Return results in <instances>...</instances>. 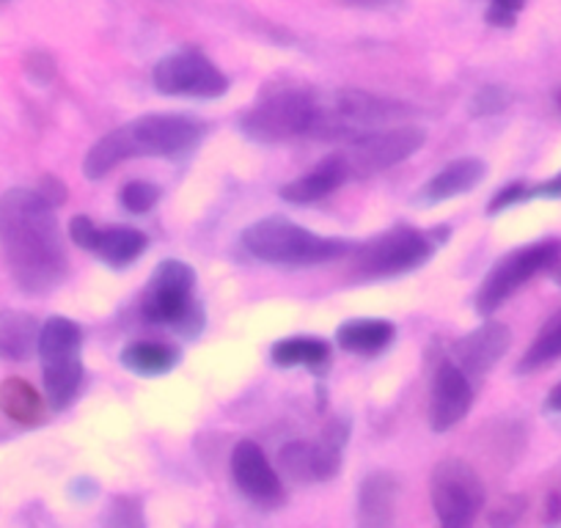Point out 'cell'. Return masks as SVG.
Returning <instances> with one entry per match:
<instances>
[{
	"label": "cell",
	"instance_id": "d6a6232c",
	"mask_svg": "<svg viewBox=\"0 0 561 528\" xmlns=\"http://www.w3.org/2000/svg\"><path fill=\"white\" fill-rule=\"evenodd\" d=\"M25 67H28V74L36 80V83H39V72H45L47 80H50L53 74H56V67H53V58L47 56V53H31L28 61H25Z\"/></svg>",
	"mask_w": 561,
	"mask_h": 528
},
{
	"label": "cell",
	"instance_id": "3957f363",
	"mask_svg": "<svg viewBox=\"0 0 561 528\" xmlns=\"http://www.w3.org/2000/svg\"><path fill=\"white\" fill-rule=\"evenodd\" d=\"M240 242L259 262L295 264V267L336 262V259L350 256L355 251V242L342 240V237L314 234V231L293 223L289 218H280V215H270V218L248 226Z\"/></svg>",
	"mask_w": 561,
	"mask_h": 528
},
{
	"label": "cell",
	"instance_id": "8992f818",
	"mask_svg": "<svg viewBox=\"0 0 561 528\" xmlns=\"http://www.w3.org/2000/svg\"><path fill=\"white\" fill-rule=\"evenodd\" d=\"M144 317L191 338L204 331V309L196 300V271L191 264L182 259L158 264L144 295Z\"/></svg>",
	"mask_w": 561,
	"mask_h": 528
},
{
	"label": "cell",
	"instance_id": "8fae6325",
	"mask_svg": "<svg viewBox=\"0 0 561 528\" xmlns=\"http://www.w3.org/2000/svg\"><path fill=\"white\" fill-rule=\"evenodd\" d=\"M430 498L440 526L466 528L484 506L482 479L466 460H444L433 471Z\"/></svg>",
	"mask_w": 561,
	"mask_h": 528
},
{
	"label": "cell",
	"instance_id": "f1b7e54d",
	"mask_svg": "<svg viewBox=\"0 0 561 528\" xmlns=\"http://www.w3.org/2000/svg\"><path fill=\"white\" fill-rule=\"evenodd\" d=\"M526 0H490L488 12H484V20L495 28H512L517 20V14L523 12Z\"/></svg>",
	"mask_w": 561,
	"mask_h": 528
},
{
	"label": "cell",
	"instance_id": "277c9868",
	"mask_svg": "<svg viewBox=\"0 0 561 528\" xmlns=\"http://www.w3.org/2000/svg\"><path fill=\"white\" fill-rule=\"evenodd\" d=\"M410 105L402 102L382 100L358 89L331 91V94H317V118L311 138L322 141H336V138H355L380 127H393L397 122L410 116Z\"/></svg>",
	"mask_w": 561,
	"mask_h": 528
},
{
	"label": "cell",
	"instance_id": "9a60e30c",
	"mask_svg": "<svg viewBox=\"0 0 561 528\" xmlns=\"http://www.w3.org/2000/svg\"><path fill=\"white\" fill-rule=\"evenodd\" d=\"M231 477L240 493L259 506H275L284 501V484L267 455L253 440H240L231 455Z\"/></svg>",
	"mask_w": 561,
	"mask_h": 528
},
{
	"label": "cell",
	"instance_id": "d590c367",
	"mask_svg": "<svg viewBox=\"0 0 561 528\" xmlns=\"http://www.w3.org/2000/svg\"><path fill=\"white\" fill-rule=\"evenodd\" d=\"M545 411H548V413H561V382H556V386L550 388L548 400H545Z\"/></svg>",
	"mask_w": 561,
	"mask_h": 528
},
{
	"label": "cell",
	"instance_id": "7c38bea8",
	"mask_svg": "<svg viewBox=\"0 0 561 528\" xmlns=\"http://www.w3.org/2000/svg\"><path fill=\"white\" fill-rule=\"evenodd\" d=\"M152 83L160 94L185 100H218L229 91V78L196 50H180L160 58L152 69Z\"/></svg>",
	"mask_w": 561,
	"mask_h": 528
},
{
	"label": "cell",
	"instance_id": "f546056e",
	"mask_svg": "<svg viewBox=\"0 0 561 528\" xmlns=\"http://www.w3.org/2000/svg\"><path fill=\"white\" fill-rule=\"evenodd\" d=\"M69 237H72V242L78 248L94 253L96 237H100V226H96L91 218H85V215H75V218L69 220Z\"/></svg>",
	"mask_w": 561,
	"mask_h": 528
},
{
	"label": "cell",
	"instance_id": "1f68e13d",
	"mask_svg": "<svg viewBox=\"0 0 561 528\" xmlns=\"http://www.w3.org/2000/svg\"><path fill=\"white\" fill-rule=\"evenodd\" d=\"M534 198H550V202H553V198H561V171L550 176V180L523 187V204L534 202Z\"/></svg>",
	"mask_w": 561,
	"mask_h": 528
},
{
	"label": "cell",
	"instance_id": "52a82bcc",
	"mask_svg": "<svg viewBox=\"0 0 561 528\" xmlns=\"http://www.w3.org/2000/svg\"><path fill=\"white\" fill-rule=\"evenodd\" d=\"M440 231H419L410 229V226L382 231L375 240L355 245L353 276L358 282H380V278H397L419 271L421 264L433 259L435 248L440 245Z\"/></svg>",
	"mask_w": 561,
	"mask_h": 528
},
{
	"label": "cell",
	"instance_id": "cb8c5ba5",
	"mask_svg": "<svg viewBox=\"0 0 561 528\" xmlns=\"http://www.w3.org/2000/svg\"><path fill=\"white\" fill-rule=\"evenodd\" d=\"M176 364H180V349L160 342H135L124 347L122 353L124 369L135 371L140 377L169 375Z\"/></svg>",
	"mask_w": 561,
	"mask_h": 528
},
{
	"label": "cell",
	"instance_id": "5b68a950",
	"mask_svg": "<svg viewBox=\"0 0 561 528\" xmlns=\"http://www.w3.org/2000/svg\"><path fill=\"white\" fill-rule=\"evenodd\" d=\"M83 328L69 317H50L42 322L36 353L42 360V380H45L47 405L53 411H67L78 400L83 386Z\"/></svg>",
	"mask_w": 561,
	"mask_h": 528
},
{
	"label": "cell",
	"instance_id": "603a6c76",
	"mask_svg": "<svg viewBox=\"0 0 561 528\" xmlns=\"http://www.w3.org/2000/svg\"><path fill=\"white\" fill-rule=\"evenodd\" d=\"M342 349L355 355H377L388 349L397 338V328L386 320H350L339 328Z\"/></svg>",
	"mask_w": 561,
	"mask_h": 528
},
{
	"label": "cell",
	"instance_id": "7a4b0ae2",
	"mask_svg": "<svg viewBox=\"0 0 561 528\" xmlns=\"http://www.w3.org/2000/svg\"><path fill=\"white\" fill-rule=\"evenodd\" d=\"M204 127L198 118L176 113H149L122 124L94 144L83 160V174L91 182L102 180L122 163L135 158H185L196 152L204 141Z\"/></svg>",
	"mask_w": 561,
	"mask_h": 528
},
{
	"label": "cell",
	"instance_id": "d4e9b609",
	"mask_svg": "<svg viewBox=\"0 0 561 528\" xmlns=\"http://www.w3.org/2000/svg\"><path fill=\"white\" fill-rule=\"evenodd\" d=\"M331 358L328 342L314 336H289L273 344V364L275 366H325Z\"/></svg>",
	"mask_w": 561,
	"mask_h": 528
},
{
	"label": "cell",
	"instance_id": "9c48e42d",
	"mask_svg": "<svg viewBox=\"0 0 561 528\" xmlns=\"http://www.w3.org/2000/svg\"><path fill=\"white\" fill-rule=\"evenodd\" d=\"M561 259V240H539L531 245H523L510 251L506 256H501L493 264V271L484 276L482 287H479L477 303L479 314L490 317L495 309L506 303L523 284L531 282L534 276H539L542 271L553 267Z\"/></svg>",
	"mask_w": 561,
	"mask_h": 528
},
{
	"label": "cell",
	"instance_id": "e0dca14e",
	"mask_svg": "<svg viewBox=\"0 0 561 528\" xmlns=\"http://www.w3.org/2000/svg\"><path fill=\"white\" fill-rule=\"evenodd\" d=\"M484 174H488V165L479 158H460L455 163L446 165L444 171L433 176L427 185L421 187L415 204L419 207H435V204H444L449 198L462 196V193H471L473 187L482 185Z\"/></svg>",
	"mask_w": 561,
	"mask_h": 528
},
{
	"label": "cell",
	"instance_id": "4fadbf2b",
	"mask_svg": "<svg viewBox=\"0 0 561 528\" xmlns=\"http://www.w3.org/2000/svg\"><path fill=\"white\" fill-rule=\"evenodd\" d=\"M347 440V429L339 424L322 440H289L280 449L278 462L284 477L298 484L331 482L342 468V446Z\"/></svg>",
	"mask_w": 561,
	"mask_h": 528
},
{
	"label": "cell",
	"instance_id": "836d02e7",
	"mask_svg": "<svg viewBox=\"0 0 561 528\" xmlns=\"http://www.w3.org/2000/svg\"><path fill=\"white\" fill-rule=\"evenodd\" d=\"M36 191H39L42 196H45L47 202L53 204V207H58V204L67 202V187H64L61 182L56 180V176H45V180H42V185L36 187Z\"/></svg>",
	"mask_w": 561,
	"mask_h": 528
},
{
	"label": "cell",
	"instance_id": "4dcf8cb0",
	"mask_svg": "<svg viewBox=\"0 0 561 528\" xmlns=\"http://www.w3.org/2000/svg\"><path fill=\"white\" fill-rule=\"evenodd\" d=\"M523 187H526V182H510L504 191L495 193L488 204V215H499L504 209L515 207V204H523Z\"/></svg>",
	"mask_w": 561,
	"mask_h": 528
},
{
	"label": "cell",
	"instance_id": "44dd1931",
	"mask_svg": "<svg viewBox=\"0 0 561 528\" xmlns=\"http://www.w3.org/2000/svg\"><path fill=\"white\" fill-rule=\"evenodd\" d=\"M0 413L12 418L14 424L34 427L45 416V400L23 377H7L0 382Z\"/></svg>",
	"mask_w": 561,
	"mask_h": 528
},
{
	"label": "cell",
	"instance_id": "7402d4cb",
	"mask_svg": "<svg viewBox=\"0 0 561 528\" xmlns=\"http://www.w3.org/2000/svg\"><path fill=\"white\" fill-rule=\"evenodd\" d=\"M147 248L149 237L144 231L133 229V226H111V229H100L94 253L111 267H127L135 259L144 256Z\"/></svg>",
	"mask_w": 561,
	"mask_h": 528
},
{
	"label": "cell",
	"instance_id": "5bb4252c",
	"mask_svg": "<svg viewBox=\"0 0 561 528\" xmlns=\"http://www.w3.org/2000/svg\"><path fill=\"white\" fill-rule=\"evenodd\" d=\"M471 405V377L455 360H444L438 366V371H435L433 400H430V427L435 433H449V429H455L468 416Z\"/></svg>",
	"mask_w": 561,
	"mask_h": 528
},
{
	"label": "cell",
	"instance_id": "2e32d148",
	"mask_svg": "<svg viewBox=\"0 0 561 528\" xmlns=\"http://www.w3.org/2000/svg\"><path fill=\"white\" fill-rule=\"evenodd\" d=\"M510 344V328L501 325V322H484L482 328H477L455 344V364L468 377H482L504 358Z\"/></svg>",
	"mask_w": 561,
	"mask_h": 528
},
{
	"label": "cell",
	"instance_id": "30bf717a",
	"mask_svg": "<svg viewBox=\"0 0 561 528\" xmlns=\"http://www.w3.org/2000/svg\"><path fill=\"white\" fill-rule=\"evenodd\" d=\"M424 141H427V133L421 127H380L350 138L347 147L336 152V158L350 180L371 176L413 158L424 147Z\"/></svg>",
	"mask_w": 561,
	"mask_h": 528
},
{
	"label": "cell",
	"instance_id": "ffe728a7",
	"mask_svg": "<svg viewBox=\"0 0 561 528\" xmlns=\"http://www.w3.org/2000/svg\"><path fill=\"white\" fill-rule=\"evenodd\" d=\"M39 320L25 311L3 309L0 311V360H28L39 344Z\"/></svg>",
	"mask_w": 561,
	"mask_h": 528
},
{
	"label": "cell",
	"instance_id": "4316f807",
	"mask_svg": "<svg viewBox=\"0 0 561 528\" xmlns=\"http://www.w3.org/2000/svg\"><path fill=\"white\" fill-rule=\"evenodd\" d=\"M163 198V191H160L154 182H144V180H133L122 187L118 193V202L127 213L133 215H147L158 207V202Z\"/></svg>",
	"mask_w": 561,
	"mask_h": 528
},
{
	"label": "cell",
	"instance_id": "ba28073f",
	"mask_svg": "<svg viewBox=\"0 0 561 528\" xmlns=\"http://www.w3.org/2000/svg\"><path fill=\"white\" fill-rule=\"evenodd\" d=\"M317 118V94L304 89L275 91L248 107L240 118L242 136L256 144H284L311 138Z\"/></svg>",
	"mask_w": 561,
	"mask_h": 528
},
{
	"label": "cell",
	"instance_id": "e575fe53",
	"mask_svg": "<svg viewBox=\"0 0 561 528\" xmlns=\"http://www.w3.org/2000/svg\"><path fill=\"white\" fill-rule=\"evenodd\" d=\"M342 3L350 9H386L397 3V0H342Z\"/></svg>",
	"mask_w": 561,
	"mask_h": 528
},
{
	"label": "cell",
	"instance_id": "8d00e7d4",
	"mask_svg": "<svg viewBox=\"0 0 561 528\" xmlns=\"http://www.w3.org/2000/svg\"><path fill=\"white\" fill-rule=\"evenodd\" d=\"M559 107H561V91H559Z\"/></svg>",
	"mask_w": 561,
	"mask_h": 528
},
{
	"label": "cell",
	"instance_id": "484cf974",
	"mask_svg": "<svg viewBox=\"0 0 561 528\" xmlns=\"http://www.w3.org/2000/svg\"><path fill=\"white\" fill-rule=\"evenodd\" d=\"M561 360V311H556L542 328H539L537 338L528 344V349L523 353L517 371L520 375H531V371L542 369V366L556 364Z\"/></svg>",
	"mask_w": 561,
	"mask_h": 528
},
{
	"label": "cell",
	"instance_id": "d6986e66",
	"mask_svg": "<svg viewBox=\"0 0 561 528\" xmlns=\"http://www.w3.org/2000/svg\"><path fill=\"white\" fill-rule=\"evenodd\" d=\"M347 180L350 176L344 171V165L339 163L336 154H331L314 171H309V174L298 176V180L287 182V185L280 187V198H287L289 204H314L331 196V193H336Z\"/></svg>",
	"mask_w": 561,
	"mask_h": 528
},
{
	"label": "cell",
	"instance_id": "6da1fadb",
	"mask_svg": "<svg viewBox=\"0 0 561 528\" xmlns=\"http://www.w3.org/2000/svg\"><path fill=\"white\" fill-rule=\"evenodd\" d=\"M0 251L20 292L45 298L69 276L67 248L56 207L31 187H12L0 196Z\"/></svg>",
	"mask_w": 561,
	"mask_h": 528
},
{
	"label": "cell",
	"instance_id": "ac0fdd59",
	"mask_svg": "<svg viewBox=\"0 0 561 528\" xmlns=\"http://www.w3.org/2000/svg\"><path fill=\"white\" fill-rule=\"evenodd\" d=\"M399 501V482L393 473L375 471L360 482L358 490V523L366 528L391 526Z\"/></svg>",
	"mask_w": 561,
	"mask_h": 528
},
{
	"label": "cell",
	"instance_id": "83f0119b",
	"mask_svg": "<svg viewBox=\"0 0 561 528\" xmlns=\"http://www.w3.org/2000/svg\"><path fill=\"white\" fill-rule=\"evenodd\" d=\"M510 105V91L501 89V85H484L473 94L471 100V113L473 116H493V113H501Z\"/></svg>",
	"mask_w": 561,
	"mask_h": 528
}]
</instances>
